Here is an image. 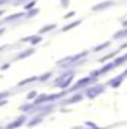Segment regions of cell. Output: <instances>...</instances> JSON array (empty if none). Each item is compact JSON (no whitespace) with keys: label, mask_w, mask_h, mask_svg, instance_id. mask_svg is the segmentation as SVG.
Wrapping results in <instances>:
<instances>
[{"label":"cell","mask_w":127,"mask_h":129,"mask_svg":"<svg viewBox=\"0 0 127 129\" xmlns=\"http://www.w3.org/2000/svg\"><path fill=\"white\" fill-rule=\"evenodd\" d=\"M26 122H27V116H20L17 120L11 122V123H9V125H8L5 129H17V128H20L21 125H24Z\"/></svg>","instance_id":"cell-1"},{"label":"cell","mask_w":127,"mask_h":129,"mask_svg":"<svg viewBox=\"0 0 127 129\" xmlns=\"http://www.w3.org/2000/svg\"><path fill=\"white\" fill-rule=\"evenodd\" d=\"M102 92H103V86H99V87H93V90H88L85 95L88 98H94L96 95H100Z\"/></svg>","instance_id":"cell-2"},{"label":"cell","mask_w":127,"mask_h":129,"mask_svg":"<svg viewBox=\"0 0 127 129\" xmlns=\"http://www.w3.org/2000/svg\"><path fill=\"white\" fill-rule=\"evenodd\" d=\"M84 98V95H81V93H76L75 96L69 98V99H66V104H73V102H79L81 99Z\"/></svg>","instance_id":"cell-3"},{"label":"cell","mask_w":127,"mask_h":129,"mask_svg":"<svg viewBox=\"0 0 127 129\" xmlns=\"http://www.w3.org/2000/svg\"><path fill=\"white\" fill-rule=\"evenodd\" d=\"M42 120H43V117H42V116H39V117H34L33 120H30V122H29V125H27V126H29V128H33V126L39 125Z\"/></svg>","instance_id":"cell-4"},{"label":"cell","mask_w":127,"mask_h":129,"mask_svg":"<svg viewBox=\"0 0 127 129\" xmlns=\"http://www.w3.org/2000/svg\"><path fill=\"white\" fill-rule=\"evenodd\" d=\"M111 5H112V2H105V3H102V5H99V6H94L93 9H94V11H100V9L108 8V6H111Z\"/></svg>","instance_id":"cell-5"},{"label":"cell","mask_w":127,"mask_h":129,"mask_svg":"<svg viewBox=\"0 0 127 129\" xmlns=\"http://www.w3.org/2000/svg\"><path fill=\"white\" fill-rule=\"evenodd\" d=\"M32 81H37V77H32V78H29V80H23V81H21V83H20L18 86L21 87V86H26V84H30Z\"/></svg>","instance_id":"cell-6"},{"label":"cell","mask_w":127,"mask_h":129,"mask_svg":"<svg viewBox=\"0 0 127 129\" xmlns=\"http://www.w3.org/2000/svg\"><path fill=\"white\" fill-rule=\"evenodd\" d=\"M120 38H127V30H124V32H118L117 35H115V39H120Z\"/></svg>","instance_id":"cell-7"},{"label":"cell","mask_w":127,"mask_h":129,"mask_svg":"<svg viewBox=\"0 0 127 129\" xmlns=\"http://www.w3.org/2000/svg\"><path fill=\"white\" fill-rule=\"evenodd\" d=\"M79 23H81V21H75L73 24H69V26H66V27H64V30H69V29H72V27H75V26H78Z\"/></svg>","instance_id":"cell-8"},{"label":"cell","mask_w":127,"mask_h":129,"mask_svg":"<svg viewBox=\"0 0 127 129\" xmlns=\"http://www.w3.org/2000/svg\"><path fill=\"white\" fill-rule=\"evenodd\" d=\"M109 45V42H106V44H103V45H100V47H96L94 48V51H100V50H103V48H106Z\"/></svg>","instance_id":"cell-9"},{"label":"cell","mask_w":127,"mask_h":129,"mask_svg":"<svg viewBox=\"0 0 127 129\" xmlns=\"http://www.w3.org/2000/svg\"><path fill=\"white\" fill-rule=\"evenodd\" d=\"M8 96H9V92H3V93H0V101H5Z\"/></svg>","instance_id":"cell-10"},{"label":"cell","mask_w":127,"mask_h":129,"mask_svg":"<svg viewBox=\"0 0 127 129\" xmlns=\"http://www.w3.org/2000/svg\"><path fill=\"white\" fill-rule=\"evenodd\" d=\"M54 27H55L54 24H52V26H46L45 29H42V30H40V33H43V32H48V30H51V29H54Z\"/></svg>","instance_id":"cell-11"},{"label":"cell","mask_w":127,"mask_h":129,"mask_svg":"<svg viewBox=\"0 0 127 129\" xmlns=\"http://www.w3.org/2000/svg\"><path fill=\"white\" fill-rule=\"evenodd\" d=\"M37 96V95H36V92H30V93H29V96H27V99H29V101H32L33 98H36Z\"/></svg>","instance_id":"cell-12"},{"label":"cell","mask_w":127,"mask_h":129,"mask_svg":"<svg viewBox=\"0 0 127 129\" xmlns=\"http://www.w3.org/2000/svg\"><path fill=\"white\" fill-rule=\"evenodd\" d=\"M6 102H8L6 99H5V101H0V107H3V105H6Z\"/></svg>","instance_id":"cell-13"},{"label":"cell","mask_w":127,"mask_h":129,"mask_svg":"<svg viewBox=\"0 0 127 129\" xmlns=\"http://www.w3.org/2000/svg\"><path fill=\"white\" fill-rule=\"evenodd\" d=\"M5 2H6V0H0V3H5Z\"/></svg>","instance_id":"cell-14"}]
</instances>
